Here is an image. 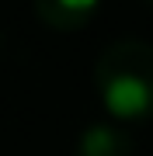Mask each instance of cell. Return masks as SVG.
I'll use <instances>...</instances> for the list:
<instances>
[{
  "label": "cell",
  "mask_w": 153,
  "mask_h": 156,
  "mask_svg": "<svg viewBox=\"0 0 153 156\" xmlns=\"http://www.w3.org/2000/svg\"><path fill=\"white\" fill-rule=\"evenodd\" d=\"M94 87L111 118H153V45L139 38L111 42L94 62Z\"/></svg>",
  "instance_id": "6da1fadb"
},
{
  "label": "cell",
  "mask_w": 153,
  "mask_h": 156,
  "mask_svg": "<svg viewBox=\"0 0 153 156\" xmlns=\"http://www.w3.org/2000/svg\"><path fill=\"white\" fill-rule=\"evenodd\" d=\"M136 142L125 128L111 122H91L77 135V156H132Z\"/></svg>",
  "instance_id": "7a4b0ae2"
},
{
  "label": "cell",
  "mask_w": 153,
  "mask_h": 156,
  "mask_svg": "<svg viewBox=\"0 0 153 156\" xmlns=\"http://www.w3.org/2000/svg\"><path fill=\"white\" fill-rule=\"evenodd\" d=\"M35 14L46 28L56 31H77L97 14V0H38Z\"/></svg>",
  "instance_id": "3957f363"
}]
</instances>
